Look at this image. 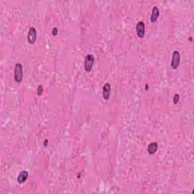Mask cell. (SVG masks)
Instances as JSON below:
<instances>
[{
    "label": "cell",
    "instance_id": "7",
    "mask_svg": "<svg viewBox=\"0 0 194 194\" xmlns=\"http://www.w3.org/2000/svg\"><path fill=\"white\" fill-rule=\"evenodd\" d=\"M27 178H28V172L27 171H21L19 173V174H18V178H17L18 184H24L25 181H27Z\"/></svg>",
    "mask_w": 194,
    "mask_h": 194
},
{
    "label": "cell",
    "instance_id": "4",
    "mask_svg": "<svg viewBox=\"0 0 194 194\" xmlns=\"http://www.w3.org/2000/svg\"><path fill=\"white\" fill-rule=\"evenodd\" d=\"M37 30L34 27H31L27 34V41L30 44H34L37 40Z\"/></svg>",
    "mask_w": 194,
    "mask_h": 194
},
{
    "label": "cell",
    "instance_id": "9",
    "mask_svg": "<svg viewBox=\"0 0 194 194\" xmlns=\"http://www.w3.org/2000/svg\"><path fill=\"white\" fill-rule=\"evenodd\" d=\"M158 149V143L156 142H153V143H150L148 146V153L149 154L153 155L157 152Z\"/></svg>",
    "mask_w": 194,
    "mask_h": 194
},
{
    "label": "cell",
    "instance_id": "12",
    "mask_svg": "<svg viewBox=\"0 0 194 194\" xmlns=\"http://www.w3.org/2000/svg\"><path fill=\"white\" fill-rule=\"evenodd\" d=\"M58 32H59V31H58V28L57 27H54L52 29V34L53 36H56V35H57Z\"/></svg>",
    "mask_w": 194,
    "mask_h": 194
},
{
    "label": "cell",
    "instance_id": "3",
    "mask_svg": "<svg viewBox=\"0 0 194 194\" xmlns=\"http://www.w3.org/2000/svg\"><path fill=\"white\" fill-rule=\"evenodd\" d=\"M181 62V55L178 51H174L172 53V59L171 62V67L172 69H177Z\"/></svg>",
    "mask_w": 194,
    "mask_h": 194
},
{
    "label": "cell",
    "instance_id": "5",
    "mask_svg": "<svg viewBox=\"0 0 194 194\" xmlns=\"http://www.w3.org/2000/svg\"><path fill=\"white\" fill-rule=\"evenodd\" d=\"M137 36L139 38H143L145 35V24L143 21H139L136 26Z\"/></svg>",
    "mask_w": 194,
    "mask_h": 194
},
{
    "label": "cell",
    "instance_id": "2",
    "mask_svg": "<svg viewBox=\"0 0 194 194\" xmlns=\"http://www.w3.org/2000/svg\"><path fill=\"white\" fill-rule=\"evenodd\" d=\"M94 56L91 54H88L86 56L84 59V70L87 72H90L92 70L94 64Z\"/></svg>",
    "mask_w": 194,
    "mask_h": 194
},
{
    "label": "cell",
    "instance_id": "10",
    "mask_svg": "<svg viewBox=\"0 0 194 194\" xmlns=\"http://www.w3.org/2000/svg\"><path fill=\"white\" fill-rule=\"evenodd\" d=\"M179 99H180V95L179 94H175L174 96V99H173L174 104H177V103L178 102V101H179Z\"/></svg>",
    "mask_w": 194,
    "mask_h": 194
},
{
    "label": "cell",
    "instance_id": "11",
    "mask_svg": "<svg viewBox=\"0 0 194 194\" xmlns=\"http://www.w3.org/2000/svg\"><path fill=\"white\" fill-rule=\"evenodd\" d=\"M43 87H42L41 85H40L38 87V90H37V95H38V96H41V95L43 94Z\"/></svg>",
    "mask_w": 194,
    "mask_h": 194
},
{
    "label": "cell",
    "instance_id": "8",
    "mask_svg": "<svg viewBox=\"0 0 194 194\" xmlns=\"http://www.w3.org/2000/svg\"><path fill=\"white\" fill-rule=\"evenodd\" d=\"M159 16V9H158V7L155 6V7H153V10H152V15H151V17H150V21H151V22L152 23L156 22Z\"/></svg>",
    "mask_w": 194,
    "mask_h": 194
},
{
    "label": "cell",
    "instance_id": "1",
    "mask_svg": "<svg viewBox=\"0 0 194 194\" xmlns=\"http://www.w3.org/2000/svg\"><path fill=\"white\" fill-rule=\"evenodd\" d=\"M14 77L15 81L17 83H21L23 80V67L22 65L20 63H17L15 67V71H14Z\"/></svg>",
    "mask_w": 194,
    "mask_h": 194
},
{
    "label": "cell",
    "instance_id": "6",
    "mask_svg": "<svg viewBox=\"0 0 194 194\" xmlns=\"http://www.w3.org/2000/svg\"><path fill=\"white\" fill-rule=\"evenodd\" d=\"M111 93V85L109 83H106L103 86L102 97L105 100H109Z\"/></svg>",
    "mask_w": 194,
    "mask_h": 194
}]
</instances>
